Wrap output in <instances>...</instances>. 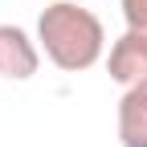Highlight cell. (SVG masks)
<instances>
[{"label":"cell","instance_id":"6da1fadb","mask_svg":"<svg viewBox=\"0 0 147 147\" xmlns=\"http://www.w3.org/2000/svg\"><path fill=\"white\" fill-rule=\"evenodd\" d=\"M37 45L65 74H82L106 57V29L90 8L74 0H53L37 16Z\"/></svg>","mask_w":147,"mask_h":147},{"label":"cell","instance_id":"7a4b0ae2","mask_svg":"<svg viewBox=\"0 0 147 147\" xmlns=\"http://www.w3.org/2000/svg\"><path fill=\"white\" fill-rule=\"evenodd\" d=\"M41 65V45L21 25H0V78L25 82Z\"/></svg>","mask_w":147,"mask_h":147},{"label":"cell","instance_id":"3957f363","mask_svg":"<svg viewBox=\"0 0 147 147\" xmlns=\"http://www.w3.org/2000/svg\"><path fill=\"white\" fill-rule=\"evenodd\" d=\"M106 74L110 82H119L123 90L147 78V37L139 33H123L106 53Z\"/></svg>","mask_w":147,"mask_h":147},{"label":"cell","instance_id":"277c9868","mask_svg":"<svg viewBox=\"0 0 147 147\" xmlns=\"http://www.w3.org/2000/svg\"><path fill=\"white\" fill-rule=\"evenodd\" d=\"M119 143L147 147V78L127 86L119 98Z\"/></svg>","mask_w":147,"mask_h":147},{"label":"cell","instance_id":"5b68a950","mask_svg":"<svg viewBox=\"0 0 147 147\" xmlns=\"http://www.w3.org/2000/svg\"><path fill=\"white\" fill-rule=\"evenodd\" d=\"M119 4H123L127 33H139V37H147V0H119Z\"/></svg>","mask_w":147,"mask_h":147}]
</instances>
